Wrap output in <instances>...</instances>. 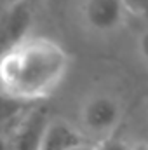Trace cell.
I'll list each match as a JSON object with an SVG mask.
<instances>
[{"label":"cell","mask_w":148,"mask_h":150,"mask_svg":"<svg viewBox=\"0 0 148 150\" xmlns=\"http://www.w3.org/2000/svg\"><path fill=\"white\" fill-rule=\"evenodd\" d=\"M68 68L70 56L61 44L49 37H28L4 51L2 87L12 101H38L59 87Z\"/></svg>","instance_id":"cell-1"},{"label":"cell","mask_w":148,"mask_h":150,"mask_svg":"<svg viewBox=\"0 0 148 150\" xmlns=\"http://www.w3.org/2000/svg\"><path fill=\"white\" fill-rule=\"evenodd\" d=\"M122 119V107L118 100L108 94H94L82 103L80 122L82 127L91 134H108Z\"/></svg>","instance_id":"cell-2"},{"label":"cell","mask_w":148,"mask_h":150,"mask_svg":"<svg viewBox=\"0 0 148 150\" xmlns=\"http://www.w3.org/2000/svg\"><path fill=\"white\" fill-rule=\"evenodd\" d=\"M125 16L124 0H84L82 18L85 25L94 32L117 30Z\"/></svg>","instance_id":"cell-3"},{"label":"cell","mask_w":148,"mask_h":150,"mask_svg":"<svg viewBox=\"0 0 148 150\" xmlns=\"http://www.w3.org/2000/svg\"><path fill=\"white\" fill-rule=\"evenodd\" d=\"M30 28H32V11L26 4L4 9V19H2L4 51L18 45L19 42L26 40L28 37H32Z\"/></svg>","instance_id":"cell-4"},{"label":"cell","mask_w":148,"mask_h":150,"mask_svg":"<svg viewBox=\"0 0 148 150\" xmlns=\"http://www.w3.org/2000/svg\"><path fill=\"white\" fill-rule=\"evenodd\" d=\"M84 149V136L72 124L61 119H51L44 136L40 150H80Z\"/></svg>","instance_id":"cell-5"},{"label":"cell","mask_w":148,"mask_h":150,"mask_svg":"<svg viewBox=\"0 0 148 150\" xmlns=\"http://www.w3.org/2000/svg\"><path fill=\"white\" fill-rule=\"evenodd\" d=\"M51 119H47L45 112H33L18 129L16 136V150H40L42 136Z\"/></svg>","instance_id":"cell-6"},{"label":"cell","mask_w":148,"mask_h":150,"mask_svg":"<svg viewBox=\"0 0 148 150\" xmlns=\"http://www.w3.org/2000/svg\"><path fill=\"white\" fill-rule=\"evenodd\" d=\"M138 51L141 54V58L148 63V28L141 32V35L138 37Z\"/></svg>","instance_id":"cell-7"},{"label":"cell","mask_w":148,"mask_h":150,"mask_svg":"<svg viewBox=\"0 0 148 150\" xmlns=\"http://www.w3.org/2000/svg\"><path fill=\"white\" fill-rule=\"evenodd\" d=\"M94 150H127L125 145H122L120 142H115V140H106L103 142L99 147H96Z\"/></svg>","instance_id":"cell-8"},{"label":"cell","mask_w":148,"mask_h":150,"mask_svg":"<svg viewBox=\"0 0 148 150\" xmlns=\"http://www.w3.org/2000/svg\"><path fill=\"white\" fill-rule=\"evenodd\" d=\"M2 4H4V9H9V7H14V5L26 4V0H2Z\"/></svg>","instance_id":"cell-9"}]
</instances>
